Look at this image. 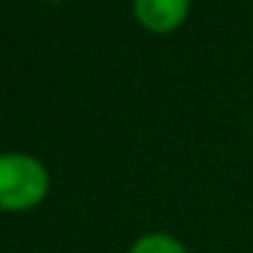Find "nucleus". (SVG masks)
<instances>
[{
    "instance_id": "obj_1",
    "label": "nucleus",
    "mask_w": 253,
    "mask_h": 253,
    "mask_svg": "<svg viewBox=\"0 0 253 253\" xmlns=\"http://www.w3.org/2000/svg\"><path fill=\"white\" fill-rule=\"evenodd\" d=\"M49 193V174L44 164L25 153L0 155V210L22 212L33 210Z\"/></svg>"
},
{
    "instance_id": "obj_2",
    "label": "nucleus",
    "mask_w": 253,
    "mask_h": 253,
    "mask_svg": "<svg viewBox=\"0 0 253 253\" xmlns=\"http://www.w3.org/2000/svg\"><path fill=\"white\" fill-rule=\"evenodd\" d=\"M191 0H133V14L150 33H171L185 22Z\"/></svg>"
},
{
    "instance_id": "obj_3",
    "label": "nucleus",
    "mask_w": 253,
    "mask_h": 253,
    "mask_svg": "<svg viewBox=\"0 0 253 253\" xmlns=\"http://www.w3.org/2000/svg\"><path fill=\"white\" fill-rule=\"evenodd\" d=\"M131 253H188L182 242H177L169 234H147L133 242Z\"/></svg>"
}]
</instances>
